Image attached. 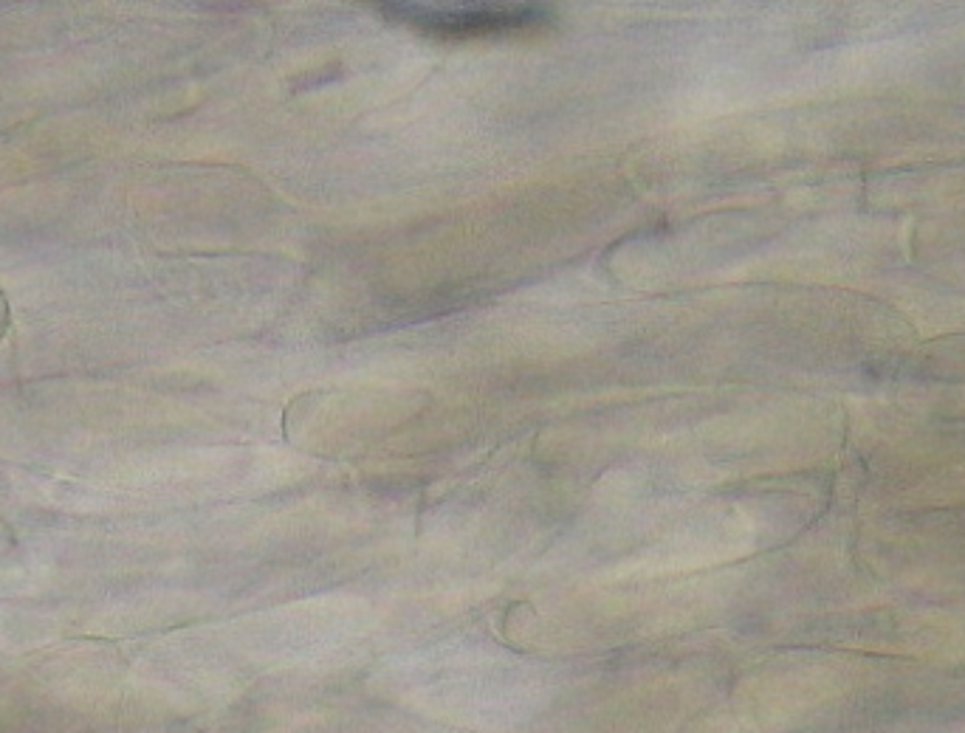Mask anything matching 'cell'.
<instances>
[{
    "label": "cell",
    "mask_w": 965,
    "mask_h": 733,
    "mask_svg": "<svg viewBox=\"0 0 965 733\" xmlns=\"http://www.w3.org/2000/svg\"><path fill=\"white\" fill-rule=\"evenodd\" d=\"M387 12L427 34L443 37H477V34L517 32L542 23L548 17L545 6L528 3H463V6H424V3H393Z\"/></svg>",
    "instance_id": "cell-1"
}]
</instances>
